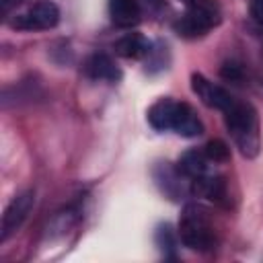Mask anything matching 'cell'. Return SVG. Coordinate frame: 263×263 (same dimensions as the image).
Here are the masks:
<instances>
[{
  "mask_svg": "<svg viewBox=\"0 0 263 263\" xmlns=\"http://www.w3.org/2000/svg\"><path fill=\"white\" fill-rule=\"evenodd\" d=\"M84 72L88 78L92 80H107V82H117L121 78V72L117 68V64L107 55V53H92L86 64H84Z\"/></svg>",
  "mask_w": 263,
  "mask_h": 263,
  "instance_id": "9",
  "label": "cell"
},
{
  "mask_svg": "<svg viewBox=\"0 0 263 263\" xmlns=\"http://www.w3.org/2000/svg\"><path fill=\"white\" fill-rule=\"evenodd\" d=\"M220 16L222 12L216 0H195L189 4L185 14L175 21V31L185 39H195L216 27Z\"/></svg>",
  "mask_w": 263,
  "mask_h": 263,
  "instance_id": "3",
  "label": "cell"
},
{
  "mask_svg": "<svg viewBox=\"0 0 263 263\" xmlns=\"http://www.w3.org/2000/svg\"><path fill=\"white\" fill-rule=\"evenodd\" d=\"M185 2H187V4H191V2H195V0H185Z\"/></svg>",
  "mask_w": 263,
  "mask_h": 263,
  "instance_id": "19",
  "label": "cell"
},
{
  "mask_svg": "<svg viewBox=\"0 0 263 263\" xmlns=\"http://www.w3.org/2000/svg\"><path fill=\"white\" fill-rule=\"evenodd\" d=\"M154 179L156 183L160 185V189L173 197V199H179V195L183 193V185H181V179H185L177 166H171V164H158L156 171H154Z\"/></svg>",
  "mask_w": 263,
  "mask_h": 263,
  "instance_id": "12",
  "label": "cell"
},
{
  "mask_svg": "<svg viewBox=\"0 0 263 263\" xmlns=\"http://www.w3.org/2000/svg\"><path fill=\"white\" fill-rule=\"evenodd\" d=\"M203 152L208 154V158L212 162H226L230 158V148L222 142V140H210L203 148Z\"/></svg>",
  "mask_w": 263,
  "mask_h": 263,
  "instance_id": "14",
  "label": "cell"
},
{
  "mask_svg": "<svg viewBox=\"0 0 263 263\" xmlns=\"http://www.w3.org/2000/svg\"><path fill=\"white\" fill-rule=\"evenodd\" d=\"M173 109H175V101L173 99H160V101H156L148 109V121H150V125L154 129H158V132L171 129Z\"/></svg>",
  "mask_w": 263,
  "mask_h": 263,
  "instance_id": "13",
  "label": "cell"
},
{
  "mask_svg": "<svg viewBox=\"0 0 263 263\" xmlns=\"http://www.w3.org/2000/svg\"><path fill=\"white\" fill-rule=\"evenodd\" d=\"M179 238L185 247L193 251H210L216 245L214 226L210 222L208 212L201 205L197 203L185 205L179 218Z\"/></svg>",
  "mask_w": 263,
  "mask_h": 263,
  "instance_id": "2",
  "label": "cell"
},
{
  "mask_svg": "<svg viewBox=\"0 0 263 263\" xmlns=\"http://www.w3.org/2000/svg\"><path fill=\"white\" fill-rule=\"evenodd\" d=\"M222 113L226 119V127L230 132L236 148L240 150V154L247 158H255L259 154L261 138H259V117H257V111L253 109V105L234 99L230 103V107Z\"/></svg>",
  "mask_w": 263,
  "mask_h": 263,
  "instance_id": "1",
  "label": "cell"
},
{
  "mask_svg": "<svg viewBox=\"0 0 263 263\" xmlns=\"http://www.w3.org/2000/svg\"><path fill=\"white\" fill-rule=\"evenodd\" d=\"M0 4H2V14L8 16L10 6H12V4H18V0H0Z\"/></svg>",
  "mask_w": 263,
  "mask_h": 263,
  "instance_id": "18",
  "label": "cell"
},
{
  "mask_svg": "<svg viewBox=\"0 0 263 263\" xmlns=\"http://www.w3.org/2000/svg\"><path fill=\"white\" fill-rule=\"evenodd\" d=\"M156 245H158L164 253H168V255H173V253H175L177 238H175V232H173V228H171L168 224L158 226V230H156Z\"/></svg>",
  "mask_w": 263,
  "mask_h": 263,
  "instance_id": "15",
  "label": "cell"
},
{
  "mask_svg": "<svg viewBox=\"0 0 263 263\" xmlns=\"http://www.w3.org/2000/svg\"><path fill=\"white\" fill-rule=\"evenodd\" d=\"M251 14L259 25H263V0H253L251 2Z\"/></svg>",
  "mask_w": 263,
  "mask_h": 263,
  "instance_id": "17",
  "label": "cell"
},
{
  "mask_svg": "<svg viewBox=\"0 0 263 263\" xmlns=\"http://www.w3.org/2000/svg\"><path fill=\"white\" fill-rule=\"evenodd\" d=\"M33 203H35L33 191H25L8 203V208L4 210V216H2V224H0V240L2 242L21 228V224L27 220L29 212L33 210Z\"/></svg>",
  "mask_w": 263,
  "mask_h": 263,
  "instance_id": "5",
  "label": "cell"
},
{
  "mask_svg": "<svg viewBox=\"0 0 263 263\" xmlns=\"http://www.w3.org/2000/svg\"><path fill=\"white\" fill-rule=\"evenodd\" d=\"M210 162H212V160L208 158V154H205L203 150H187V152L179 158L177 168H179V173H181L185 179L193 181V179H199V177L210 175Z\"/></svg>",
  "mask_w": 263,
  "mask_h": 263,
  "instance_id": "10",
  "label": "cell"
},
{
  "mask_svg": "<svg viewBox=\"0 0 263 263\" xmlns=\"http://www.w3.org/2000/svg\"><path fill=\"white\" fill-rule=\"evenodd\" d=\"M191 88H193V92L201 99L203 105L214 107V109H220V111H226V109L230 107V103L234 101V97H232L226 88H222V86L210 82V80H208L205 76H201V74H193V76H191Z\"/></svg>",
  "mask_w": 263,
  "mask_h": 263,
  "instance_id": "6",
  "label": "cell"
},
{
  "mask_svg": "<svg viewBox=\"0 0 263 263\" xmlns=\"http://www.w3.org/2000/svg\"><path fill=\"white\" fill-rule=\"evenodd\" d=\"M115 53L125 58V60H142L148 58L152 51V43L142 35V33H127L121 39L115 41L113 45Z\"/></svg>",
  "mask_w": 263,
  "mask_h": 263,
  "instance_id": "8",
  "label": "cell"
},
{
  "mask_svg": "<svg viewBox=\"0 0 263 263\" xmlns=\"http://www.w3.org/2000/svg\"><path fill=\"white\" fill-rule=\"evenodd\" d=\"M171 129H175L179 136L195 138V136H201V134H203V123L199 121V117L195 115V111H193L191 105L175 101L173 119H171Z\"/></svg>",
  "mask_w": 263,
  "mask_h": 263,
  "instance_id": "7",
  "label": "cell"
},
{
  "mask_svg": "<svg viewBox=\"0 0 263 263\" xmlns=\"http://www.w3.org/2000/svg\"><path fill=\"white\" fill-rule=\"evenodd\" d=\"M60 23V8L53 2H37L27 12L16 14L10 21L12 29L18 31H47Z\"/></svg>",
  "mask_w": 263,
  "mask_h": 263,
  "instance_id": "4",
  "label": "cell"
},
{
  "mask_svg": "<svg viewBox=\"0 0 263 263\" xmlns=\"http://www.w3.org/2000/svg\"><path fill=\"white\" fill-rule=\"evenodd\" d=\"M220 74H222V78H226V80H238V78H240V66L234 64V62H226V64L222 66Z\"/></svg>",
  "mask_w": 263,
  "mask_h": 263,
  "instance_id": "16",
  "label": "cell"
},
{
  "mask_svg": "<svg viewBox=\"0 0 263 263\" xmlns=\"http://www.w3.org/2000/svg\"><path fill=\"white\" fill-rule=\"evenodd\" d=\"M109 16L117 27H134L140 23L142 10L138 0H109Z\"/></svg>",
  "mask_w": 263,
  "mask_h": 263,
  "instance_id": "11",
  "label": "cell"
}]
</instances>
